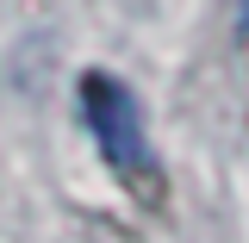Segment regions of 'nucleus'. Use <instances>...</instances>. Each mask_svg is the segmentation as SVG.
<instances>
[{
	"label": "nucleus",
	"mask_w": 249,
	"mask_h": 243,
	"mask_svg": "<svg viewBox=\"0 0 249 243\" xmlns=\"http://www.w3.org/2000/svg\"><path fill=\"white\" fill-rule=\"evenodd\" d=\"M237 31L249 37V0H237Z\"/></svg>",
	"instance_id": "f03ea898"
},
{
	"label": "nucleus",
	"mask_w": 249,
	"mask_h": 243,
	"mask_svg": "<svg viewBox=\"0 0 249 243\" xmlns=\"http://www.w3.org/2000/svg\"><path fill=\"white\" fill-rule=\"evenodd\" d=\"M81 119H88L93 144L106 156V168H112V181L137 200V206H162L168 200V181H162V168H156V150L150 137H143V106H137V93L124 88L112 69H88L81 75Z\"/></svg>",
	"instance_id": "f257e3e1"
}]
</instances>
